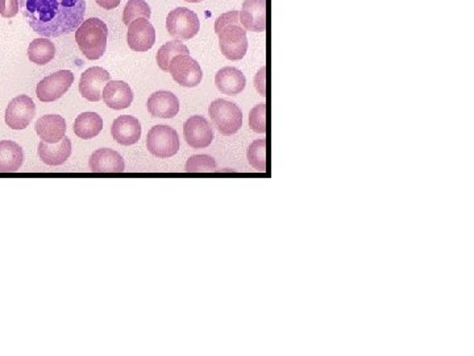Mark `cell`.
Here are the masks:
<instances>
[{"instance_id":"cell-1","label":"cell","mask_w":474,"mask_h":356,"mask_svg":"<svg viewBox=\"0 0 474 356\" xmlns=\"http://www.w3.org/2000/svg\"><path fill=\"white\" fill-rule=\"evenodd\" d=\"M28 26L41 37H60L85 21L86 0H19Z\"/></svg>"},{"instance_id":"cell-2","label":"cell","mask_w":474,"mask_h":356,"mask_svg":"<svg viewBox=\"0 0 474 356\" xmlns=\"http://www.w3.org/2000/svg\"><path fill=\"white\" fill-rule=\"evenodd\" d=\"M108 28L100 19L85 20L75 31V41L88 60H99L105 53Z\"/></svg>"},{"instance_id":"cell-3","label":"cell","mask_w":474,"mask_h":356,"mask_svg":"<svg viewBox=\"0 0 474 356\" xmlns=\"http://www.w3.org/2000/svg\"><path fill=\"white\" fill-rule=\"evenodd\" d=\"M209 114L212 123L221 135H235L243 127V112L233 102L216 99L209 107Z\"/></svg>"},{"instance_id":"cell-4","label":"cell","mask_w":474,"mask_h":356,"mask_svg":"<svg viewBox=\"0 0 474 356\" xmlns=\"http://www.w3.org/2000/svg\"><path fill=\"white\" fill-rule=\"evenodd\" d=\"M147 148L158 159H169L181 148L179 136L173 127L154 125L147 136Z\"/></svg>"},{"instance_id":"cell-5","label":"cell","mask_w":474,"mask_h":356,"mask_svg":"<svg viewBox=\"0 0 474 356\" xmlns=\"http://www.w3.org/2000/svg\"><path fill=\"white\" fill-rule=\"evenodd\" d=\"M167 29L169 35L176 37L177 40H190L198 35L201 20L191 9L179 7L169 12Z\"/></svg>"},{"instance_id":"cell-6","label":"cell","mask_w":474,"mask_h":356,"mask_svg":"<svg viewBox=\"0 0 474 356\" xmlns=\"http://www.w3.org/2000/svg\"><path fill=\"white\" fill-rule=\"evenodd\" d=\"M220 51L226 58L238 61L246 57L248 51V37L241 24H231L219 32Z\"/></svg>"},{"instance_id":"cell-7","label":"cell","mask_w":474,"mask_h":356,"mask_svg":"<svg viewBox=\"0 0 474 356\" xmlns=\"http://www.w3.org/2000/svg\"><path fill=\"white\" fill-rule=\"evenodd\" d=\"M169 71L178 85L184 88H196L203 80L201 65L189 54L176 56L169 65Z\"/></svg>"},{"instance_id":"cell-8","label":"cell","mask_w":474,"mask_h":356,"mask_svg":"<svg viewBox=\"0 0 474 356\" xmlns=\"http://www.w3.org/2000/svg\"><path fill=\"white\" fill-rule=\"evenodd\" d=\"M74 83V74L70 70H60L45 77L37 85L36 94L41 102L49 103L63 97Z\"/></svg>"},{"instance_id":"cell-9","label":"cell","mask_w":474,"mask_h":356,"mask_svg":"<svg viewBox=\"0 0 474 356\" xmlns=\"http://www.w3.org/2000/svg\"><path fill=\"white\" fill-rule=\"evenodd\" d=\"M36 115V105L28 95H19L9 102L6 110V123L12 130H24Z\"/></svg>"},{"instance_id":"cell-10","label":"cell","mask_w":474,"mask_h":356,"mask_svg":"<svg viewBox=\"0 0 474 356\" xmlns=\"http://www.w3.org/2000/svg\"><path fill=\"white\" fill-rule=\"evenodd\" d=\"M186 142L194 150L207 148L214 142V131L209 120L202 115L190 116L184 125Z\"/></svg>"},{"instance_id":"cell-11","label":"cell","mask_w":474,"mask_h":356,"mask_svg":"<svg viewBox=\"0 0 474 356\" xmlns=\"http://www.w3.org/2000/svg\"><path fill=\"white\" fill-rule=\"evenodd\" d=\"M110 80L111 74L103 68H90L80 75L79 93L83 98L90 102H99L102 99L103 89Z\"/></svg>"},{"instance_id":"cell-12","label":"cell","mask_w":474,"mask_h":356,"mask_svg":"<svg viewBox=\"0 0 474 356\" xmlns=\"http://www.w3.org/2000/svg\"><path fill=\"white\" fill-rule=\"evenodd\" d=\"M127 41L135 52H147L156 43V31L148 19H136L128 26Z\"/></svg>"},{"instance_id":"cell-13","label":"cell","mask_w":474,"mask_h":356,"mask_svg":"<svg viewBox=\"0 0 474 356\" xmlns=\"http://www.w3.org/2000/svg\"><path fill=\"white\" fill-rule=\"evenodd\" d=\"M240 24L252 32H265L266 0H244L240 12Z\"/></svg>"},{"instance_id":"cell-14","label":"cell","mask_w":474,"mask_h":356,"mask_svg":"<svg viewBox=\"0 0 474 356\" xmlns=\"http://www.w3.org/2000/svg\"><path fill=\"white\" fill-rule=\"evenodd\" d=\"M88 167L94 173H123L125 170L120 153L110 148H100L94 152L88 161Z\"/></svg>"},{"instance_id":"cell-15","label":"cell","mask_w":474,"mask_h":356,"mask_svg":"<svg viewBox=\"0 0 474 356\" xmlns=\"http://www.w3.org/2000/svg\"><path fill=\"white\" fill-rule=\"evenodd\" d=\"M147 107L150 115L161 119H172L179 112V100L170 91H156L150 95Z\"/></svg>"},{"instance_id":"cell-16","label":"cell","mask_w":474,"mask_h":356,"mask_svg":"<svg viewBox=\"0 0 474 356\" xmlns=\"http://www.w3.org/2000/svg\"><path fill=\"white\" fill-rule=\"evenodd\" d=\"M114 140L122 145H133L140 140L141 125L137 117L122 115L116 117L111 127Z\"/></svg>"},{"instance_id":"cell-17","label":"cell","mask_w":474,"mask_h":356,"mask_svg":"<svg viewBox=\"0 0 474 356\" xmlns=\"http://www.w3.org/2000/svg\"><path fill=\"white\" fill-rule=\"evenodd\" d=\"M102 99L105 106L112 110H124L131 106L133 102V93L128 83L123 80H110L103 89Z\"/></svg>"},{"instance_id":"cell-18","label":"cell","mask_w":474,"mask_h":356,"mask_svg":"<svg viewBox=\"0 0 474 356\" xmlns=\"http://www.w3.org/2000/svg\"><path fill=\"white\" fill-rule=\"evenodd\" d=\"M36 132L41 142L46 144H56L61 142L66 134V122L60 115L41 116L36 122Z\"/></svg>"},{"instance_id":"cell-19","label":"cell","mask_w":474,"mask_h":356,"mask_svg":"<svg viewBox=\"0 0 474 356\" xmlns=\"http://www.w3.org/2000/svg\"><path fill=\"white\" fill-rule=\"evenodd\" d=\"M71 148L73 147H71L70 139L65 136L61 142H56V144L40 142L37 152H38V157L44 164L51 165V167H58L63 162H66L70 157Z\"/></svg>"},{"instance_id":"cell-20","label":"cell","mask_w":474,"mask_h":356,"mask_svg":"<svg viewBox=\"0 0 474 356\" xmlns=\"http://www.w3.org/2000/svg\"><path fill=\"white\" fill-rule=\"evenodd\" d=\"M215 85L220 93L226 95H237L246 89V78L243 71L227 66L220 69L215 75Z\"/></svg>"},{"instance_id":"cell-21","label":"cell","mask_w":474,"mask_h":356,"mask_svg":"<svg viewBox=\"0 0 474 356\" xmlns=\"http://www.w3.org/2000/svg\"><path fill=\"white\" fill-rule=\"evenodd\" d=\"M24 162V151L18 142H0V173H15Z\"/></svg>"},{"instance_id":"cell-22","label":"cell","mask_w":474,"mask_h":356,"mask_svg":"<svg viewBox=\"0 0 474 356\" xmlns=\"http://www.w3.org/2000/svg\"><path fill=\"white\" fill-rule=\"evenodd\" d=\"M73 130L83 140L94 139L103 130V119L97 112H83L77 116Z\"/></svg>"},{"instance_id":"cell-23","label":"cell","mask_w":474,"mask_h":356,"mask_svg":"<svg viewBox=\"0 0 474 356\" xmlns=\"http://www.w3.org/2000/svg\"><path fill=\"white\" fill-rule=\"evenodd\" d=\"M56 56V46L46 37L36 38L28 46V58L36 65H46Z\"/></svg>"},{"instance_id":"cell-24","label":"cell","mask_w":474,"mask_h":356,"mask_svg":"<svg viewBox=\"0 0 474 356\" xmlns=\"http://www.w3.org/2000/svg\"><path fill=\"white\" fill-rule=\"evenodd\" d=\"M189 53H190V52H189V48H187L184 43H181L179 40H173V41H169L167 44L162 45V46L158 49L156 60H157L158 66H159L161 70L169 71L170 61H172L176 56Z\"/></svg>"},{"instance_id":"cell-25","label":"cell","mask_w":474,"mask_h":356,"mask_svg":"<svg viewBox=\"0 0 474 356\" xmlns=\"http://www.w3.org/2000/svg\"><path fill=\"white\" fill-rule=\"evenodd\" d=\"M152 15V9L149 4L144 0H130L123 11V23L125 26H130L133 20L136 19H148Z\"/></svg>"},{"instance_id":"cell-26","label":"cell","mask_w":474,"mask_h":356,"mask_svg":"<svg viewBox=\"0 0 474 356\" xmlns=\"http://www.w3.org/2000/svg\"><path fill=\"white\" fill-rule=\"evenodd\" d=\"M246 157L251 164L258 172L266 170V142L263 139H258L248 147Z\"/></svg>"},{"instance_id":"cell-27","label":"cell","mask_w":474,"mask_h":356,"mask_svg":"<svg viewBox=\"0 0 474 356\" xmlns=\"http://www.w3.org/2000/svg\"><path fill=\"white\" fill-rule=\"evenodd\" d=\"M184 169L187 173H211L216 170V161L209 155H195L187 160Z\"/></svg>"},{"instance_id":"cell-28","label":"cell","mask_w":474,"mask_h":356,"mask_svg":"<svg viewBox=\"0 0 474 356\" xmlns=\"http://www.w3.org/2000/svg\"><path fill=\"white\" fill-rule=\"evenodd\" d=\"M249 127L257 134H265L266 131V105L260 103L249 112Z\"/></svg>"},{"instance_id":"cell-29","label":"cell","mask_w":474,"mask_h":356,"mask_svg":"<svg viewBox=\"0 0 474 356\" xmlns=\"http://www.w3.org/2000/svg\"><path fill=\"white\" fill-rule=\"evenodd\" d=\"M231 24H240V12L238 11H229L227 14H223L221 16L216 19L215 21V33L219 35L220 31Z\"/></svg>"},{"instance_id":"cell-30","label":"cell","mask_w":474,"mask_h":356,"mask_svg":"<svg viewBox=\"0 0 474 356\" xmlns=\"http://www.w3.org/2000/svg\"><path fill=\"white\" fill-rule=\"evenodd\" d=\"M20 11L19 0H0V16L15 18Z\"/></svg>"},{"instance_id":"cell-31","label":"cell","mask_w":474,"mask_h":356,"mask_svg":"<svg viewBox=\"0 0 474 356\" xmlns=\"http://www.w3.org/2000/svg\"><path fill=\"white\" fill-rule=\"evenodd\" d=\"M265 75H266V69L261 68L260 71L257 73L255 78L256 89H257L258 94L261 97H265V94H266V90H265Z\"/></svg>"},{"instance_id":"cell-32","label":"cell","mask_w":474,"mask_h":356,"mask_svg":"<svg viewBox=\"0 0 474 356\" xmlns=\"http://www.w3.org/2000/svg\"><path fill=\"white\" fill-rule=\"evenodd\" d=\"M95 1H97L98 6H100L102 9L110 11V9H116V7H119V4H120L122 0H95Z\"/></svg>"},{"instance_id":"cell-33","label":"cell","mask_w":474,"mask_h":356,"mask_svg":"<svg viewBox=\"0 0 474 356\" xmlns=\"http://www.w3.org/2000/svg\"><path fill=\"white\" fill-rule=\"evenodd\" d=\"M184 1H189V3H201L203 0H184Z\"/></svg>"}]
</instances>
